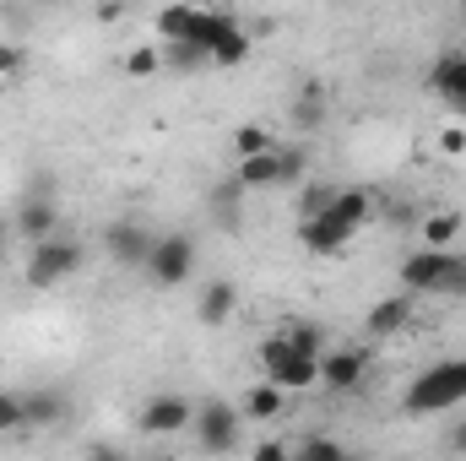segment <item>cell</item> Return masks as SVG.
Returning <instances> with one entry per match:
<instances>
[{
  "mask_svg": "<svg viewBox=\"0 0 466 461\" xmlns=\"http://www.w3.org/2000/svg\"><path fill=\"white\" fill-rule=\"evenodd\" d=\"M461 402H466V358H440V364H429V369L407 385V396H401V407L418 413V418L451 413V407H461Z\"/></svg>",
  "mask_w": 466,
  "mask_h": 461,
  "instance_id": "obj_1",
  "label": "cell"
},
{
  "mask_svg": "<svg viewBox=\"0 0 466 461\" xmlns=\"http://www.w3.org/2000/svg\"><path fill=\"white\" fill-rule=\"evenodd\" d=\"M304 169H309V152H304V147H277V141H271L266 152L238 158L233 179H238L244 190H282V185H299Z\"/></svg>",
  "mask_w": 466,
  "mask_h": 461,
  "instance_id": "obj_2",
  "label": "cell"
},
{
  "mask_svg": "<svg viewBox=\"0 0 466 461\" xmlns=\"http://www.w3.org/2000/svg\"><path fill=\"white\" fill-rule=\"evenodd\" d=\"M82 261H87V250H82L71 233H49V239H38V244H33V255H27V266H22V277H27V288H60L66 277H76V271H82Z\"/></svg>",
  "mask_w": 466,
  "mask_h": 461,
  "instance_id": "obj_3",
  "label": "cell"
},
{
  "mask_svg": "<svg viewBox=\"0 0 466 461\" xmlns=\"http://www.w3.org/2000/svg\"><path fill=\"white\" fill-rule=\"evenodd\" d=\"M260 369H266V380H277L288 396H293V391L320 385V358H315V353H299V347L288 343L282 332L260 343Z\"/></svg>",
  "mask_w": 466,
  "mask_h": 461,
  "instance_id": "obj_4",
  "label": "cell"
},
{
  "mask_svg": "<svg viewBox=\"0 0 466 461\" xmlns=\"http://www.w3.org/2000/svg\"><path fill=\"white\" fill-rule=\"evenodd\" d=\"M157 288H179V282H190V271H196V244H190V233H157L152 239V255H147V266H141Z\"/></svg>",
  "mask_w": 466,
  "mask_h": 461,
  "instance_id": "obj_5",
  "label": "cell"
},
{
  "mask_svg": "<svg viewBox=\"0 0 466 461\" xmlns=\"http://www.w3.org/2000/svg\"><path fill=\"white\" fill-rule=\"evenodd\" d=\"M190 418H196V402L190 396H179V391H163V396H147L141 402V435H152V440H168V435H179V429H190Z\"/></svg>",
  "mask_w": 466,
  "mask_h": 461,
  "instance_id": "obj_6",
  "label": "cell"
},
{
  "mask_svg": "<svg viewBox=\"0 0 466 461\" xmlns=\"http://www.w3.org/2000/svg\"><path fill=\"white\" fill-rule=\"evenodd\" d=\"M190 429H196L201 451H212V456L238 451V413H233L228 402H201L196 418H190Z\"/></svg>",
  "mask_w": 466,
  "mask_h": 461,
  "instance_id": "obj_7",
  "label": "cell"
},
{
  "mask_svg": "<svg viewBox=\"0 0 466 461\" xmlns=\"http://www.w3.org/2000/svg\"><path fill=\"white\" fill-rule=\"evenodd\" d=\"M218 27H223V16L218 11H201V5H163L157 11V33L163 38H190L201 49H212Z\"/></svg>",
  "mask_w": 466,
  "mask_h": 461,
  "instance_id": "obj_8",
  "label": "cell"
},
{
  "mask_svg": "<svg viewBox=\"0 0 466 461\" xmlns=\"http://www.w3.org/2000/svg\"><path fill=\"white\" fill-rule=\"evenodd\" d=\"M152 239H157V233L147 229V223L119 218V223H109V229H104V255H109V261H119V266H147Z\"/></svg>",
  "mask_w": 466,
  "mask_h": 461,
  "instance_id": "obj_9",
  "label": "cell"
},
{
  "mask_svg": "<svg viewBox=\"0 0 466 461\" xmlns=\"http://www.w3.org/2000/svg\"><path fill=\"white\" fill-rule=\"evenodd\" d=\"M363 374H369V353L363 347H331V353H320V385L326 391H358L363 385Z\"/></svg>",
  "mask_w": 466,
  "mask_h": 461,
  "instance_id": "obj_10",
  "label": "cell"
},
{
  "mask_svg": "<svg viewBox=\"0 0 466 461\" xmlns=\"http://www.w3.org/2000/svg\"><path fill=\"white\" fill-rule=\"evenodd\" d=\"M352 233H358V229H352L348 218H337V212L326 207V212L304 218L299 239H304V250H309V255H342V250L352 244Z\"/></svg>",
  "mask_w": 466,
  "mask_h": 461,
  "instance_id": "obj_11",
  "label": "cell"
},
{
  "mask_svg": "<svg viewBox=\"0 0 466 461\" xmlns=\"http://www.w3.org/2000/svg\"><path fill=\"white\" fill-rule=\"evenodd\" d=\"M11 233H16L22 244H38V239L60 233V207H55L49 196H22V201H16V218H11Z\"/></svg>",
  "mask_w": 466,
  "mask_h": 461,
  "instance_id": "obj_12",
  "label": "cell"
},
{
  "mask_svg": "<svg viewBox=\"0 0 466 461\" xmlns=\"http://www.w3.org/2000/svg\"><path fill=\"white\" fill-rule=\"evenodd\" d=\"M445 255L451 250H434V244H423V250H412L407 261H401V288L407 293H434V282H440V271H445Z\"/></svg>",
  "mask_w": 466,
  "mask_h": 461,
  "instance_id": "obj_13",
  "label": "cell"
},
{
  "mask_svg": "<svg viewBox=\"0 0 466 461\" xmlns=\"http://www.w3.org/2000/svg\"><path fill=\"white\" fill-rule=\"evenodd\" d=\"M429 87L451 104V115L466 119V55H440L429 71Z\"/></svg>",
  "mask_w": 466,
  "mask_h": 461,
  "instance_id": "obj_14",
  "label": "cell"
},
{
  "mask_svg": "<svg viewBox=\"0 0 466 461\" xmlns=\"http://www.w3.org/2000/svg\"><path fill=\"white\" fill-rule=\"evenodd\" d=\"M412 299H418V293H407V288H401V293H390V299H380V304L363 315V332H369V337L407 332V321H412Z\"/></svg>",
  "mask_w": 466,
  "mask_h": 461,
  "instance_id": "obj_15",
  "label": "cell"
},
{
  "mask_svg": "<svg viewBox=\"0 0 466 461\" xmlns=\"http://www.w3.org/2000/svg\"><path fill=\"white\" fill-rule=\"evenodd\" d=\"M244 196H249V190H244L233 174L212 185V196H207V212H212V223H218L223 233H233L238 223H244Z\"/></svg>",
  "mask_w": 466,
  "mask_h": 461,
  "instance_id": "obj_16",
  "label": "cell"
},
{
  "mask_svg": "<svg viewBox=\"0 0 466 461\" xmlns=\"http://www.w3.org/2000/svg\"><path fill=\"white\" fill-rule=\"evenodd\" d=\"M233 310H238V288H233L228 277H212V282L201 288V299H196V315H201V326H228Z\"/></svg>",
  "mask_w": 466,
  "mask_h": 461,
  "instance_id": "obj_17",
  "label": "cell"
},
{
  "mask_svg": "<svg viewBox=\"0 0 466 461\" xmlns=\"http://www.w3.org/2000/svg\"><path fill=\"white\" fill-rule=\"evenodd\" d=\"M207 60H212V66H228V71L249 60V33H244V27H238L233 16H223V27H218V38H212Z\"/></svg>",
  "mask_w": 466,
  "mask_h": 461,
  "instance_id": "obj_18",
  "label": "cell"
},
{
  "mask_svg": "<svg viewBox=\"0 0 466 461\" xmlns=\"http://www.w3.org/2000/svg\"><path fill=\"white\" fill-rule=\"evenodd\" d=\"M288 413V391L277 385V380H266V385H255L249 396H244V418H260V424H277Z\"/></svg>",
  "mask_w": 466,
  "mask_h": 461,
  "instance_id": "obj_19",
  "label": "cell"
},
{
  "mask_svg": "<svg viewBox=\"0 0 466 461\" xmlns=\"http://www.w3.org/2000/svg\"><path fill=\"white\" fill-rule=\"evenodd\" d=\"M22 407H27V429H55L71 407H66V396H55V391H27L22 396Z\"/></svg>",
  "mask_w": 466,
  "mask_h": 461,
  "instance_id": "obj_20",
  "label": "cell"
},
{
  "mask_svg": "<svg viewBox=\"0 0 466 461\" xmlns=\"http://www.w3.org/2000/svg\"><path fill=\"white\" fill-rule=\"evenodd\" d=\"M293 125L299 130H320L326 125V87L309 77L304 87H299V98H293Z\"/></svg>",
  "mask_w": 466,
  "mask_h": 461,
  "instance_id": "obj_21",
  "label": "cell"
},
{
  "mask_svg": "<svg viewBox=\"0 0 466 461\" xmlns=\"http://www.w3.org/2000/svg\"><path fill=\"white\" fill-rule=\"evenodd\" d=\"M331 212L348 218L352 229H363V223L374 218V196H369V190H337V196H331Z\"/></svg>",
  "mask_w": 466,
  "mask_h": 461,
  "instance_id": "obj_22",
  "label": "cell"
},
{
  "mask_svg": "<svg viewBox=\"0 0 466 461\" xmlns=\"http://www.w3.org/2000/svg\"><path fill=\"white\" fill-rule=\"evenodd\" d=\"M456 239H461V212H434L423 223V244H434V250H451Z\"/></svg>",
  "mask_w": 466,
  "mask_h": 461,
  "instance_id": "obj_23",
  "label": "cell"
},
{
  "mask_svg": "<svg viewBox=\"0 0 466 461\" xmlns=\"http://www.w3.org/2000/svg\"><path fill=\"white\" fill-rule=\"evenodd\" d=\"M434 293H440V299H466V255H461V250H451V255H445V271H440Z\"/></svg>",
  "mask_w": 466,
  "mask_h": 461,
  "instance_id": "obj_24",
  "label": "cell"
},
{
  "mask_svg": "<svg viewBox=\"0 0 466 461\" xmlns=\"http://www.w3.org/2000/svg\"><path fill=\"white\" fill-rule=\"evenodd\" d=\"M271 141H277V136H271L266 125H238V130H233V158H255V152H266Z\"/></svg>",
  "mask_w": 466,
  "mask_h": 461,
  "instance_id": "obj_25",
  "label": "cell"
},
{
  "mask_svg": "<svg viewBox=\"0 0 466 461\" xmlns=\"http://www.w3.org/2000/svg\"><path fill=\"white\" fill-rule=\"evenodd\" d=\"M201 60H207V49H201V44H190V38H168L163 66H174V71H196Z\"/></svg>",
  "mask_w": 466,
  "mask_h": 461,
  "instance_id": "obj_26",
  "label": "cell"
},
{
  "mask_svg": "<svg viewBox=\"0 0 466 461\" xmlns=\"http://www.w3.org/2000/svg\"><path fill=\"white\" fill-rule=\"evenodd\" d=\"M282 337H288V343L299 347V353H315V358H320V353H326V332H320V326H315V321H293V326H288V332H282Z\"/></svg>",
  "mask_w": 466,
  "mask_h": 461,
  "instance_id": "obj_27",
  "label": "cell"
},
{
  "mask_svg": "<svg viewBox=\"0 0 466 461\" xmlns=\"http://www.w3.org/2000/svg\"><path fill=\"white\" fill-rule=\"evenodd\" d=\"M157 71H163V55H157L152 44H141V49H130V55H125V77H136V82H141V77H157Z\"/></svg>",
  "mask_w": 466,
  "mask_h": 461,
  "instance_id": "obj_28",
  "label": "cell"
},
{
  "mask_svg": "<svg viewBox=\"0 0 466 461\" xmlns=\"http://www.w3.org/2000/svg\"><path fill=\"white\" fill-rule=\"evenodd\" d=\"M293 456H309V461H337V456H348V446L342 440H331V435H309Z\"/></svg>",
  "mask_w": 466,
  "mask_h": 461,
  "instance_id": "obj_29",
  "label": "cell"
},
{
  "mask_svg": "<svg viewBox=\"0 0 466 461\" xmlns=\"http://www.w3.org/2000/svg\"><path fill=\"white\" fill-rule=\"evenodd\" d=\"M11 429H27V407L16 391H0V435H11Z\"/></svg>",
  "mask_w": 466,
  "mask_h": 461,
  "instance_id": "obj_30",
  "label": "cell"
},
{
  "mask_svg": "<svg viewBox=\"0 0 466 461\" xmlns=\"http://www.w3.org/2000/svg\"><path fill=\"white\" fill-rule=\"evenodd\" d=\"M22 71H27V49L22 44H0V82H11Z\"/></svg>",
  "mask_w": 466,
  "mask_h": 461,
  "instance_id": "obj_31",
  "label": "cell"
},
{
  "mask_svg": "<svg viewBox=\"0 0 466 461\" xmlns=\"http://www.w3.org/2000/svg\"><path fill=\"white\" fill-rule=\"evenodd\" d=\"M331 196H337L331 185H320V190H309V196H304V218H315V212H326V207H331Z\"/></svg>",
  "mask_w": 466,
  "mask_h": 461,
  "instance_id": "obj_32",
  "label": "cell"
},
{
  "mask_svg": "<svg viewBox=\"0 0 466 461\" xmlns=\"http://www.w3.org/2000/svg\"><path fill=\"white\" fill-rule=\"evenodd\" d=\"M293 456V446H282V440H260L255 446V461H288Z\"/></svg>",
  "mask_w": 466,
  "mask_h": 461,
  "instance_id": "obj_33",
  "label": "cell"
},
{
  "mask_svg": "<svg viewBox=\"0 0 466 461\" xmlns=\"http://www.w3.org/2000/svg\"><path fill=\"white\" fill-rule=\"evenodd\" d=\"M445 451H451V456H466V418H456V424L445 429Z\"/></svg>",
  "mask_w": 466,
  "mask_h": 461,
  "instance_id": "obj_34",
  "label": "cell"
},
{
  "mask_svg": "<svg viewBox=\"0 0 466 461\" xmlns=\"http://www.w3.org/2000/svg\"><path fill=\"white\" fill-rule=\"evenodd\" d=\"M440 152H451V158L466 152V130H445V136H440Z\"/></svg>",
  "mask_w": 466,
  "mask_h": 461,
  "instance_id": "obj_35",
  "label": "cell"
},
{
  "mask_svg": "<svg viewBox=\"0 0 466 461\" xmlns=\"http://www.w3.org/2000/svg\"><path fill=\"white\" fill-rule=\"evenodd\" d=\"M119 16H125L119 0H98V22H119Z\"/></svg>",
  "mask_w": 466,
  "mask_h": 461,
  "instance_id": "obj_36",
  "label": "cell"
},
{
  "mask_svg": "<svg viewBox=\"0 0 466 461\" xmlns=\"http://www.w3.org/2000/svg\"><path fill=\"white\" fill-rule=\"evenodd\" d=\"M5 244H11V223H5V218H0V250H5Z\"/></svg>",
  "mask_w": 466,
  "mask_h": 461,
  "instance_id": "obj_37",
  "label": "cell"
},
{
  "mask_svg": "<svg viewBox=\"0 0 466 461\" xmlns=\"http://www.w3.org/2000/svg\"><path fill=\"white\" fill-rule=\"evenodd\" d=\"M456 11H461V16H466V0H456Z\"/></svg>",
  "mask_w": 466,
  "mask_h": 461,
  "instance_id": "obj_38",
  "label": "cell"
},
{
  "mask_svg": "<svg viewBox=\"0 0 466 461\" xmlns=\"http://www.w3.org/2000/svg\"><path fill=\"white\" fill-rule=\"evenodd\" d=\"M38 5H60V0H38Z\"/></svg>",
  "mask_w": 466,
  "mask_h": 461,
  "instance_id": "obj_39",
  "label": "cell"
}]
</instances>
